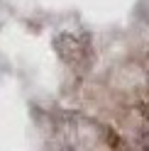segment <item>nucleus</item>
<instances>
[{
    "label": "nucleus",
    "mask_w": 149,
    "mask_h": 151,
    "mask_svg": "<svg viewBox=\"0 0 149 151\" xmlns=\"http://www.w3.org/2000/svg\"><path fill=\"white\" fill-rule=\"evenodd\" d=\"M139 146H142V151H149V132H144L139 137Z\"/></svg>",
    "instance_id": "nucleus-1"
}]
</instances>
